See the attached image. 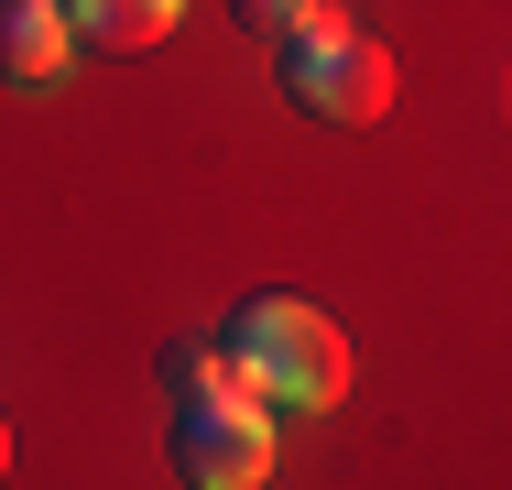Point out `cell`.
Listing matches in <instances>:
<instances>
[{"label": "cell", "mask_w": 512, "mask_h": 490, "mask_svg": "<svg viewBox=\"0 0 512 490\" xmlns=\"http://www.w3.org/2000/svg\"><path fill=\"white\" fill-rule=\"evenodd\" d=\"M66 55H77L66 0H0V77H11V88H55Z\"/></svg>", "instance_id": "cell-4"}, {"label": "cell", "mask_w": 512, "mask_h": 490, "mask_svg": "<svg viewBox=\"0 0 512 490\" xmlns=\"http://www.w3.org/2000/svg\"><path fill=\"white\" fill-rule=\"evenodd\" d=\"M175 469L197 490H251L273 480V403H251L240 382L175 392Z\"/></svg>", "instance_id": "cell-3"}, {"label": "cell", "mask_w": 512, "mask_h": 490, "mask_svg": "<svg viewBox=\"0 0 512 490\" xmlns=\"http://www.w3.org/2000/svg\"><path fill=\"white\" fill-rule=\"evenodd\" d=\"M218 371L273 403V414H327L349 392V338L316 316L306 294H251L229 327H218Z\"/></svg>", "instance_id": "cell-1"}, {"label": "cell", "mask_w": 512, "mask_h": 490, "mask_svg": "<svg viewBox=\"0 0 512 490\" xmlns=\"http://www.w3.org/2000/svg\"><path fill=\"white\" fill-rule=\"evenodd\" d=\"M306 11H316V0H229V22H240L251 44H284V33H295Z\"/></svg>", "instance_id": "cell-6"}, {"label": "cell", "mask_w": 512, "mask_h": 490, "mask_svg": "<svg viewBox=\"0 0 512 490\" xmlns=\"http://www.w3.org/2000/svg\"><path fill=\"white\" fill-rule=\"evenodd\" d=\"M273 66H284V88H295V109H306V120L371 131V120L393 109V55H382L349 11H327V0H316L306 22L273 44Z\"/></svg>", "instance_id": "cell-2"}, {"label": "cell", "mask_w": 512, "mask_h": 490, "mask_svg": "<svg viewBox=\"0 0 512 490\" xmlns=\"http://www.w3.org/2000/svg\"><path fill=\"white\" fill-rule=\"evenodd\" d=\"M175 11H186V0H66L77 44H99V55H153V44L175 33Z\"/></svg>", "instance_id": "cell-5"}, {"label": "cell", "mask_w": 512, "mask_h": 490, "mask_svg": "<svg viewBox=\"0 0 512 490\" xmlns=\"http://www.w3.org/2000/svg\"><path fill=\"white\" fill-rule=\"evenodd\" d=\"M0 480H11V425H0Z\"/></svg>", "instance_id": "cell-8"}, {"label": "cell", "mask_w": 512, "mask_h": 490, "mask_svg": "<svg viewBox=\"0 0 512 490\" xmlns=\"http://www.w3.org/2000/svg\"><path fill=\"white\" fill-rule=\"evenodd\" d=\"M164 382L197 392V382H229V371H218V349H207V338H175V349H164Z\"/></svg>", "instance_id": "cell-7"}]
</instances>
